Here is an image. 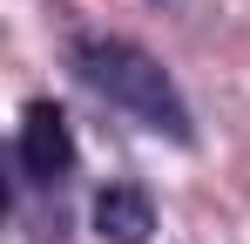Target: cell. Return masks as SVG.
Listing matches in <instances>:
<instances>
[{"label":"cell","instance_id":"6da1fadb","mask_svg":"<svg viewBox=\"0 0 250 244\" xmlns=\"http://www.w3.org/2000/svg\"><path fill=\"white\" fill-rule=\"evenodd\" d=\"M75 68L95 95H108L115 109L142 122V129H156V136H176V143H189V102L176 95V81L156 54H142L135 41H115V34H88L75 41Z\"/></svg>","mask_w":250,"mask_h":244},{"label":"cell","instance_id":"7a4b0ae2","mask_svg":"<svg viewBox=\"0 0 250 244\" xmlns=\"http://www.w3.org/2000/svg\"><path fill=\"white\" fill-rule=\"evenodd\" d=\"M21 170H27V183H61L75 170V129H68V116L54 102H27V116H21Z\"/></svg>","mask_w":250,"mask_h":244},{"label":"cell","instance_id":"3957f363","mask_svg":"<svg viewBox=\"0 0 250 244\" xmlns=\"http://www.w3.org/2000/svg\"><path fill=\"white\" fill-rule=\"evenodd\" d=\"M95 231L108 244H149L156 210H149V197H142L135 183H108V190L95 197Z\"/></svg>","mask_w":250,"mask_h":244}]
</instances>
